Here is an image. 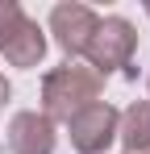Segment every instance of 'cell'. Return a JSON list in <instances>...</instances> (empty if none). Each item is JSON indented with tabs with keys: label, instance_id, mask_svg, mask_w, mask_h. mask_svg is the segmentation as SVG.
<instances>
[{
	"label": "cell",
	"instance_id": "obj_1",
	"mask_svg": "<svg viewBox=\"0 0 150 154\" xmlns=\"http://www.w3.org/2000/svg\"><path fill=\"white\" fill-rule=\"evenodd\" d=\"M100 88L104 79L83 67V63H67L58 71H50L46 83H42V108H46L50 121H71L75 112H83L88 104L100 100Z\"/></svg>",
	"mask_w": 150,
	"mask_h": 154
},
{
	"label": "cell",
	"instance_id": "obj_2",
	"mask_svg": "<svg viewBox=\"0 0 150 154\" xmlns=\"http://www.w3.org/2000/svg\"><path fill=\"white\" fill-rule=\"evenodd\" d=\"M133 50H138V33H133V25H129L125 17H104V21L96 25V33H92L83 58H88V67H92L100 79L108 75V71H117V67H125V75H133V71H129Z\"/></svg>",
	"mask_w": 150,
	"mask_h": 154
},
{
	"label": "cell",
	"instance_id": "obj_3",
	"mask_svg": "<svg viewBox=\"0 0 150 154\" xmlns=\"http://www.w3.org/2000/svg\"><path fill=\"white\" fill-rule=\"evenodd\" d=\"M0 54L13 67H38L46 54V38L38 21H29L25 8L13 0H0Z\"/></svg>",
	"mask_w": 150,
	"mask_h": 154
},
{
	"label": "cell",
	"instance_id": "obj_4",
	"mask_svg": "<svg viewBox=\"0 0 150 154\" xmlns=\"http://www.w3.org/2000/svg\"><path fill=\"white\" fill-rule=\"evenodd\" d=\"M117 121H121V112L113 108V104H88L83 112H75L71 121V146L79 154H100V150H108L113 146V137H117Z\"/></svg>",
	"mask_w": 150,
	"mask_h": 154
},
{
	"label": "cell",
	"instance_id": "obj_5",
	"mask_svg": "<svg viewBox=\"0 0 150 154\" xmlns=\"http://www.w3.org/2000/svg\"><path fill=\"white\" fill-rule=\"evenodd\" d=\"M96 25H100V17L88 4H54V13H50V29H54L58 46L67 54H83L88 50Z\"/></svg>",
	"mask_w": 150,
	"mask_h": 154
},
{
	"label": "cell",
	"instance_id": "obj_6",
	"mask_svg": "<svg viewBox=\"0 0 150 154\" xmlns=\"http://www.w3.org/2000/svg\"><path fill=\"white\" fill-rule=\"evenodd\" d=\"M8 150L13 154H50L54 150V121L46 112H17L8 125Z\"/></svg>",
	"mask_w": 150,
	"mask_h": 154
},
{
	"label": "cell",
	"instance_id": "obj_7",
	"mask_svg": "<svg viewBox=\"0 0 150 154\" xmlns=\"http://www.w3.org/2000/svg\"><path fill=\"white\" fill-rule=\"evenodd\" d=\"M117 133H121L125 154H150V100L129 104L117 121Z\"/></svg>",
	"mask_w": 150,
	"mask_h": 154
},
{
	"label": "cell",
	"instance_id": "obj_8",
	"mask_svg": "<svg viewBox=\"0 0 150 154\" xmlns=\"http://www.w3.org/2000/svg\"><path fill=\"white\" fill-rule=\"evenodd\" d=\"M8 96H13V88H8V79L0 75V108H4V104H8Z\"/></svg>",
	"mask_w": 150,
	"mask_h": 154
}]
</instances>
